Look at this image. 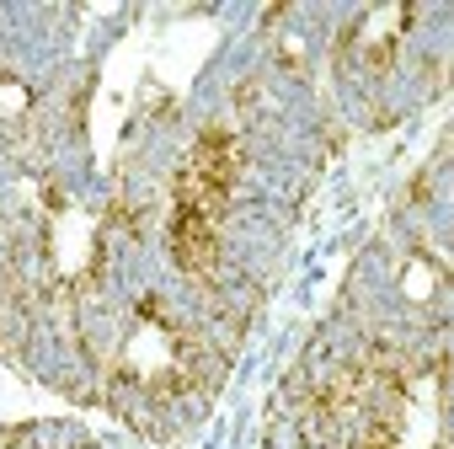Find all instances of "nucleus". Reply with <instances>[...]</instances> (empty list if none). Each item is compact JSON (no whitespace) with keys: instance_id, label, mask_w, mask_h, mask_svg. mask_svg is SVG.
<instances>
[{"instance_id":"f257e3e1","label":"nucleus","mask_w":454,"mask_h":449,"mask_svg":"<svg viewBox=\"0 0 454 449\" xmlns=\"http://www.w3.org/2000/svg\"><path fill=\"white\" fill-rule=\"evenodd\" d=\"M171 257L192 279H208L219 263V224H208L198 214H171Z\"/></svg>"},{"instance_id":"f03ea898","label":"nucleus","mask_w":454,"mask_h":449,"mask_svg":"<svg viewBox=\"0 0 454 449\" xmlns=\"http://www.w3.org/2000/svg\"><path fill=\"white\" fill-rule=\"evenodd\" d=\"M438 449H449V444H438Z\"/></svg>"}]
</instances>
